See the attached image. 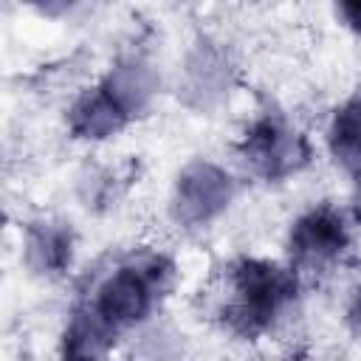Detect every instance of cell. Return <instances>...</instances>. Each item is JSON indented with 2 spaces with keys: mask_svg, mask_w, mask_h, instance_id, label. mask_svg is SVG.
Here are the masks:
<instances>
[{
  "mask_svg": "<svg viewBox=\"0 0 361 361\" xmlns=\"http://www.w3.org/2000/svg\"><path fill=\"white\" fill-rule=\"evenodd\" d=\"M231 296L223 307V322L237 336L254 338L293 305L299 290V274L288 265L243 257L228 268Z\"/></svg>",
  "mask_w": 361,
  "mask_h": 361,
  "instance_id": "cell-1",
  "label": "cell"
},
{
  "mask_svg": "<svg viewBox=\"0 0 361 361\" xmlns=\"http://www.w3.org/2000/svg\"><path fill=\"white\" fill-rule=\"evenodd\" d=\"M172 279V262L161 254H141L138 259L116 265L93 290L90 302L82 307L93 313L113 336H118L127 327L141 324L161 290H166Z\"/></svg>",
  "mask_w": 361,
  "mask_h": 361,
  "instance_id": "cell-2",
  "label": "cell"
},
{
  "mask_svg": "<svg viewBox=\"0 0 361 361\" xmlns=\"http://www.w3.org/2000/svg\"><path fill=\"white\" fill-rule=\"evenodd\" d=\"M240 158L254 175L265 180H282L307 166L310 144L279 113H265L245 130L240 141Z\"/></svg>",
  "mask_w": 361,
  "mask_h": 361,
  "instance_id": "cell-3",
  "label": "cell"
},
{
  "mask_svg": "<svg viewBox=\"0 0 361 361\" xmlns=\"http://www.w3.org/2000/svg\"><path fill=\"white\" fill-rule=\"evenodd\" d=\"M231 197H234L231 175L223 166L197 158L178 172L169 197V214L178 226L186 228L206 226L228 209Z\"/></svg>",
  "mask_w": 361,
  "mask_h": 361,
  "instance_id": "cell-4",
  "label": "cell"
},
{
  "mask_svg": "<svg viewBox=\"0 0 361 361\" xmlns=\"http://www.w3.org/2000/svg\"><path fill=\"white\" fill-rule=\"evenodd\" d=\"M350 248V231L344 217L330 206H313L299 214L288 234V257L290 268L299 274H319L333 268Z\"/></svg>",
  "mask_w": 361,
  "mask_h": 361,
  "instance_id": "cell-5",
  "label": "cell"
},
{
  "mask_svg": "<svg viewBox=\"0 0 361 361\" xmlns=\"http://www.w3.org/2000/svg\"><path fill=\"white\" fill-rule=\"evenodd\" d=\"M130 121V113L104 87V82L82 90L68 110V130L82 141H104Z\"/></svg>",
  "mask_w": 361,
  "mask_h": 361,
  "instance_id": "cell-6",
  "label": "cell"
},
{
  "mask_svg": "<svg viewBox=\"0 0 361 361\" xmlns=\"http://www.w3.org/2000/svg\"><path fill=\"white\" fill-rule=\"evenodd\" d=\"M25 265L42 276H59L71 268L73 259V231L56 220H37L25 226L23 240Z\"/></svg>",
  "mask_w": 361,
  "mask_h": 361,
  "instance_id": "cell-7",
  "label": "cell"
},
{
  "mask_svg": "<svg viewBox=\"0 0 361 361\" xmlns=\"http://www.w3.org/2000/svg\"><path fill=\"white\" fill-rule=\"evenodd\" d=\"M228 87V62L212 42H197L192 56L186 59V79L183 93L186 102L195 107H212L223 99Z\"/></svg>",
  "mask_w": 361,
  "mask_h": 361,
  "instance_id": "cell-8",
  "label": "cell"
},
{
  "mask_svg": "<svg viewBox=\"0 0 361 361\" xmlns=\"http://www.w3.org/2000/svg\"><path fill=\"white\" fill-rule=\"evenodd\" d=\"M327 147L333 161L361 183V96H353L336 107L327 127Z\"/></svg>",
  "mask_w": 361,
  "mask_h": 361,
  "instance_id": "cell-9",
  "label": "cell"
},
{
  "mask_svg": "<svg viewBox=\"0 0 361 361\" xmlns=\"http://www.w3.org/2000/svg\"><path fill=\"white\" fill-rule=\"evenodd\" d=\"M104 87L118 99V104L133 116L144 113L158 90L155 71L141 59H121L104 73Z\"/></svg>",
  "mask_w": 361,
  "mask_h": 361,
  "instance_id": "cell-10",
  "label": "cell"
},
{
  "mask_svg": "<svg viewBox=\"0 0 361 361\" xmlns=\"http://www.w3.org/2000/svg\"><path fill=\"white\" fill-rule=\"evenodd\" d=\"M37 14H42V17H51V20H56V17H65V14H71L82 0H25Z\"/></svg>",
  "mask_w": 361,
  "mask_h": 361,
  "instance_id": "cell-11",
  "label": "cell"
},
{
  "mask_svg": "<svg viewBox=\"0 0 361 361\" xmlns=\"http://www.w3.org/2000/svg\"><path fill=\"white\" fill-rule=\"evenodd\" d=\"M336 11L350 31L361 34V0H336Z\"/></svg>",
  "mask_w": 361,
  "mask_h": 361,
  "instance_id": "cell-12",
  "label": "cell"
},
{
  "mask_svg": "<svg viewBox=\"0 0 361 361\" xmlns=\"http://www.w3.org/2000/svg\"><path fill=\"white\" fill-rule=\"evenodd\" d=\"M347 327L355 336H361V282L353 288L350 302H347Z\"/></svg>",
  "mask_w": 361,
  "mask_h": 361,
  "instance_id": "cell-13",
  "label": "cell"
},
{
  "mask_svg": "<svg viewBox=\"0 0 361 361\" xmlns=\"http://www.w3.org/2000/svg\"><path fill=\"white\" fill-rule=\"evenodd\" d=\"M355 220L361 223V197H358V203H355Z\"/></svg>",
  "mask_w": 361,
  "mask_h": 361,
  "instance_id": "cell-14",
  "label": "cell"
}]
</instances>
